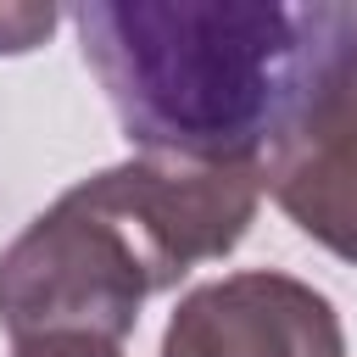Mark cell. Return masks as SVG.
<instances>
[{"label": "cell", "instance_id": "obj_1", "mask_svg": "<svg viewBox=\"0 0 357 357\" xmlns=\"http://www.w3.org/2000/svg\"><path fill=\"white\" fill-rule=\"evenodd\" d=\"M340 11L329 0H84L73 22L139 156L262 162L312 112Z\"/></svg>", "mask_w": 357, "mask_h": 357}, {"label": "cell", "instance_id": "obj_2", "mask_svg": "<svg viewBox=\"0 0 357 357\" xmlns=\"http://www.w3.org/2000/svg\"><path fill=\"white\" fill-rule=\"evenodd\" d=\"M262 190V162L178 156H128L78 178L0 251L6 335H100L123 346L145 296L245 240Z\"/></svg>", "mask_w": 357, "mask_h": 357}, {"label": "cell", "instance_id": "obj_3", "mask_svg": "<svg viewBox=\"0 0 357 357\" xmlns=\"http://www.w3.org/2000/svg\"><path fill=\"white\" fill-rule=\"evenodd\" d=\"M162 357H346L340 312L312 284L245 268L195 284L162 335Z\"/></svg>", "mask_w": 357, "mask_h": 357}, {"label": "cell", "instance_id": "obj_4", "mask_svg": "<svg viewBox=\"0 0 357 357\" xmlns=\"http://www.w3.org/2000/svg\"><path fill=\"white\" fill-rule=\"evenodd\" d=\"M262 173L268 195L301 234L357 262V100L318 95L312 112L268 151Z\"/></svg>", "mask_w": 357, "mask_h": 357}, {"label": "cell", "instance_id": "obj_5", "mask_svg": "<svg viewBox=\"0 0 357 357\" xmlns=\"http://www.w3.org/2000/svg\"><path fill=\"white\" fill-rule=\"evenodd\" d=\"M56 28V6H0V56H22L45 45Z\"/></svg>", "mask_w": 357, "mask_h": 357}, {"label": "cell", "instance_id": "obj_6", "mask_svg": "<svg viewBox=\"0 0 357 357\" xmlns=\"http://www.w3.org/2000/svg\"><path fill=\"white\" fill-rule=\"evenodd\" d=\"M318 95L357 100V6H346V11H340V33H335L329 73H324V89H318Z\"/></svg>", "mask_w": 357, "mask_h": 357}, {"label": "cell", "instance_id": "obj_7", "mask_svg": "<svg viewBox=\"0 0 357 357\" xmlns=\"http://www.w3.org/2000/svg\"><path fill=\"white\" fill-rule=\"evenodd\" d=\"M17 357H123V346L100 335H33L17 340Z\"/></svg>", "mask_w": 357, "mask_h": 357}]
</instances>
